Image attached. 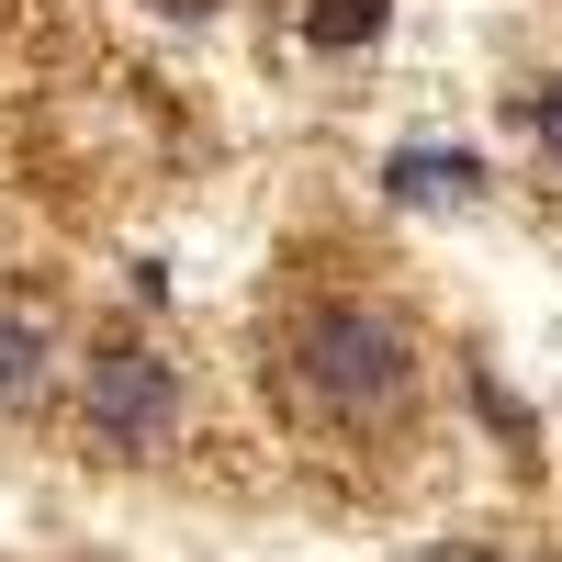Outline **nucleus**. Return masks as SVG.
Here are the masks:
<instances>
[{
	"mask_svg": "<svg viewBox=\"0 0 562 562\" xmlns=\"http://www.w3.org/2000/svg\"><path fill=\"white\" fill-rule=\"evenodd\" d=\"M281 394L304 416H326V428H349V439H383L428 394V338L383 293H349V281L338 293H304L281 315Z\"/></svg>",
	"mask_w": 562,
	"mask_h": 562,
	"instance_id": "obj_1",
	"label": "nucleus"
},
{
	"mask_svg": "<svg viewBox=\"0 0 562 562\" xmlns=\"http://www.w3.org/2000/svg\"><path fill=\"white\" fill-rule=\"evenodd\" d=\"M180 416H192V383H180V360L147 349V338H102L79 360V439L113 450V461H158L180 439Z\"/></svg>",
	"mask_w": 562,
	"mask_h": 562,
	"instance_id": "obj_2",
	"label": "nucleus"
},
{
	"mask_svg": "<svg viewBox=\"0 0 562 562\" xmlns=\"http://www.w3.org/2000/svg\"><path fill=\"white\" fill-rule=\"evenodd\" d=\"M45 371H57V338H45L34 304H0V405H34Z\"/></svg>",
	"mask_w": 562,
	"mask_h": 562,
	"instance_id": "obj_3",
	"label": "nucleus"
},
{
	"mask_svg": "<svg viewBox=\"0 0 562 562\" xmlns=\"http://www.w3.org/2000/svg\"><path fill=\"white\" fill-rule=\"evenodd\" d=\"M394 23V0H315L304 12V45H326V57H349V45H371Z\"/></svg>",
	"mask_w": 562,
	"mask_h": 562,
	"instance_id": "obj_4",
	"label": "nucleus"
},
{
	"mask_svg": "<svg viewBox=\"0 0 562 562\" xmlns=\"http://www.w3.org/2000/svg\"><path fill=\"white\" fill-rule=\"evenodd\" d=\"M529 135H540V158H551V180H562V68L540 79V102H529Z\"/></svg>",
	"mask_w": 562,
	"mask_h": 562,
	"instance_id": "obj_5",
	"label": "nucleus"
}]
</instances>
